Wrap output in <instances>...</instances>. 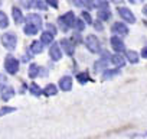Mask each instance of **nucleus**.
Wrapping results in <instances>:
<instances>
[{
	"instance_id": "obj_1",
	"label": "nucleus",
	"mask_w": 147,
	"mask_h": 139,
	"mask_svg": "<svg viewBox=\"0 0 147 139\" xmlns=\"http://www.w3.org/2000/svg\"><path fill=\"white\" fill-rule=\"evenodd\" d=\"M75 22H77V19H75V13L74 12H68V13L58 18V23L62 26L63 32H66L71 26H75Z\"/></svg>"
},
{
	"instance_id": "obj_2",
	"label": "nucleus",
	"mask_w": 147,
	"mask_h": 139,
	"mask_svg": "<svg viewBox=\"0 0 147 139\" xmlns=\"http://www.w3.org/2000/svg\"><path fill=\"white\" fill-rule=\"evenodd\" d=\"M2 44L6 49L13 51L18 44V36L15 33H5V35H2Z\"/></svg>"
},
{
	"instance_id": "obj_3",
	"label": "nucleus",
	"mask_w": 147,
	"mask_h": 139,
	"mask_svg": "<svg viewBox=\"0 0 147 139\" xmlns=\"http://www.w3.org/2000/svg\"><path fill=\"white\" fill-rule=\"evenodd\" d=\"M5 70H6L9 74H16V73L19 71V61H18L15 57H12V55L6 57V61H5Z\"/></svg>"
},
{
	"instance_id": "obj_4",
	"label": "nucleus",
	"mask_w": 147,
	"mask_h": 139,
	"mask_svg": "<svg viewBox=\"0 0 147 139\" xmlns=\"http://www.w3.org/2000/svg\"><path fill=\"white\" fill-rule=\"evenodd\" d=\"M85 46L91 52H100V41L97 39L95 35H88L85 38Z\"/></svg>"
},
{
	"instance_id": "obj_5",
	"label": "nucleus",
	"mask_w": 147,
	"mask_h": 139,
	"mask_svg": "<svg viewBox=\"0 0 147 139\" xmlns=\"http://www.w3.org/2000/svg\"><path fill=\"white\" fill-rule=\"evenodd\" d=\"M117 12H118V15L125 22H128V23H134L136 22V18H134V15H133V12L130 9H127V7H117Z\"/></svg>"
},
{
	"instance_id": "obj_6",
	"label": "nucleus",
	"mask_w": 147,
	"mask_h": 139,
	"mask_svg": "<svg viewBox=\"0 0 147 139\" xmlns=\"http://www.w3.org/2000/svg\"><path fill=\"white\" fill-rule=\"evenodd\" d=\"M0 94H2V99L5 102H7V100H10L15 96V89L12 86H7V84L2 86V87H0Z\"/></svg>"
},
{
	"instance_id": "obj_7",
	"label": "nucleus",
	"mask_w": 147,
	"mask_h": 139,
	"mask_svg": "<svg viewBox=\"0 0 147 139\" xmlns=\"http://www.w3.org/2000/svg\"><path fill=\"white\" fill-rule=\"evenodd\" d=\"M111 31L115 33V35H127L128 33V26L123 22H115L113 26H111Z\"/></svg>"
},
{
	"instance_id": "obj_8",
	"label": "nucleus",
	"mask_w": 147,
	"mask_h": 139,
	"mask_svg": "<svg viewBox=\"0 0 147 139\" xmlns=\"http://www.w3.org/2000/svg\"><path fill=\"white\" fill-rule=\"evenodd\" d=\"M26 25H32V26H36V28H42V18L39 16V15H35V13H32V15H29L28 18H26Z\"/></svg>"
},
{
	"instance_id": "obj_9",
	"label": "nucleus",
	"mask_w": 147,
	"mask_h": 139,
	"mask_svg": "<svg viewBox=\"0 0 147 139\" xmlns=\"http://www.w3.org/2000/svg\"><path fill=\"white\" fill-rule=\"evenodd\" d=\"M107 65H108V52H107V55L105 57H102V58H100L95 64H94V70L95 71H107Z\"/></svg>"
},
{
	"instance_id": "obj_10",
	"label": "nucleus",
	"mask_w": 147,
	"mask_h": 139,
	"mask_svg": "<svg viewBox=\"0 0 147 139\" xmlns=\"http://www.w3.org/2000/svg\"><path fill=\"white\" fill-rule=\"evenodd\" d=\"M49 55L52 58V61H59L61 57H62V52H61V46L58 44H53L49 49Z\"/></svg>"
},
{
	"instance_id": "obj_11",
	"label": "nucleus",
	"mask_w": 147,
	"mask_h": 139,
	"mask_svg": "<svg viewBox=\"0 0 147 139\" xmlns=\"http://www.w3.org/2000/svg\"><path fill=\"white\" fill-rule=\"evenodd\" d=\"M59 87H61V90H63V91H69V90L72 89V77H69V76L62 77V78L59 80Z\"/></svg>"
},
{
	"instance_id": "obj_12",
	"label": "nucleus",
	"mask_w": 147,
	"mask_h": 139,
	"mask_svg": "<svg viewBox=\"0 0 147 139\" xmlns=\"http://www.w3.org/2000/svg\"><path fill=\"white\" fill-rule=\"evenodd\" d=\"M59 46H61L62 49H65V52H66L69 57L74 55V45H72V41H69V39H62L61 44H59Z\"/></svg>"
},
{
	"instance_id": "obj_13",
	"label": "nucleus",
	"mask_w": 147,
	"mask_h": 139,
	"mask_svg": "<svg viewBox=\"0 0 147 139\" xmlns=\"http://www.w3.org/2000/svg\"><path fill=\"white\" fill-rule=\"evenodd\" d=\"M111 45H113V48H114L117 52H123V51L125 49L123 41H121L120 38H117V36H113V38H111Z\"/></svg>"
},
{
	"instance_id": "obj_14",
	"label": "nucleus",
	"mask_w": 147,
	"mask_h": 139,
	"mask_svg": "<svg viewBox=\"0 0 147 139\" xmlns=\"http://www.w3.org/2000/svg\"><path fill=\"white\" fill-rule=\"evenodd\" d=\"M12 13H13V20H15V23H22L23 22V15H22V12H20V9L19 7H13L12 9Z\"/></svg>"
},
{
	"instance_id": "obj_15",
	"label": "nucleus",
	"mask_w": 147,
	"mask_h": 139,
	"mask_svg": "<svg viewBox=\"0 0 147 139\" xmlns=\"http://www.w3.org/2000/svg\"><path fill=\"white\" fill-rule=\"evenodd\" d=\"M40 42H42V44H45V45L52 44V42H53V35H52V33H49L48 31H46V32H43V33H42V36H40Z\"/></svg>"
},
{
	"instance_id": "obj_16",
	"label": "nucleus",
	"mask_w": 147,
	"mask_h": 139,
	"mask_svg": "<svg viewBox=\"0 0 147 139\" xmlns=\"http://www.w3.org/2000/svg\"><path fill=\"white\" fill-rule=\"evenodd\" d=\"M111 62H113L115 67H123V65L125 64L124 58H123L120 54H115V55H113V57H111Z\"/></svg>"
},
{
	"instance_id": "obj_17",
	"label": "nucleus",
	"mask_w": 147,
	"mask_h": 139,
	"mask_svg": "<svg viewBox=\"0 0 147 139\" xmlns=\"http://www.w3.org/2000/svg\"><path fill=\"white\" fill-rule=\"evenodd\" d=\"M58 93V89L53 86V84H48L45 89H43V94L45 96H55Z\"/></svg>"
},
{
	"instance_id": "obj_18",
	"label": "nucleus",
	"mask_w": 147,
	"mask_h": 139,
	"mask_svg": "<svg viewBox=\"0 0 147 139\" xmlns=\"http://www.w3.org/2000/svg\"><path fill=\"white\" fill-rule=\"evenodd\" d=\"M118 74H120V70H107L105 74L102 76V80H110V78H113Z\"/></svg>"
},
{
	"instance_id": "obj_19",
	"label": "nucleus",
	"mask_w": 147,
	"mask_h": 139,
	"mask_svg": "<svg viewBox=\"0 0 147 139\" xmlns=\"http://www.w3.org/2000/svg\"><path fill=\"white\" fill-rule=\"evenodd\" d=\"M29 77L30 78H35V77H38V74H39V67L36 65V64H32L30 67H29Z\"/></svg>"
},
{
	"instance_id": "obj_20",
	"label": "nucleus",
	"mask_w": 147,
	"mask_h": 139,
	"mask_svg": "<svg viewBox=\"0 0 147 139\" xmlns=\"http://www.w3.org/2000/svg\"><path fill=\"white\" fill-rule=\"evenodd\" d=\"M7 26H9V19H7V16L5 15V12L0 10V28L5 29V28H7Z\"/></svg>"
},
{
	"instance_id": "obj_21",
	"label": "nucleus",
	"mask_w": 147,
	"mask_h": 139,
	"mask_svg": "<svg viewBox=\"0 0 147 139\" xmlns=\"http://www.w3.org/2000/svg\"><path fill=\"white\" fill-rule=\"evenodd\" d=\"M38 31H40V29L36 28V26H32V25H26V26L23 28V32H25L26 35H35V33H38Z\"/></svg>"
},
{
	"instance_id": "obj_22",
	"label": "nucleus",
	"mask_w": 147,
	"mask_h": 139,
	"mask_svg": "<svg viewBox=\"0 0 147 139\" xmlns=\"http://www.w3.org/2000/svg\"><path fill=\"white\" fill-rule=\"evenodd\" d=\"M30 51H32V54H40L42 52V42L35 41L32 44V46H30Z\"/></svg>"
},
{
	"instance_id": "obj_23",
	"label": "nucleus",
	"mask_w": 147,
	"mask_h": 139,
	"mask_svg": "<svg viewBox=\"0 0 147 139\" xmlns=\"http://www.w3.org/2000/svg\"><path fill=\"white\" fill-rule=\"evenodd\" d=\"M127 58H128V61L133 62V64L138 62V54H137L136 51H127Z\"/></svg>"
},
{
	"instance_id": "obj_24",
	"label": "nucleus",
	"mask_w": 147,
	"mask_h": 139,
	"mask_svg": "<svg viewBox=\"0 0 147 139\" xmlns=\"http://www.w3.org/2000/svg\"><path fill=\"white\" fill-rule=\"evenodd\" d=\"M98 18H100V20H110L111 13H110V10H98Z\"/></svg>"
},
{
	"instance_id": "obj_25",
	"label": "nucleus",
	"mask_w": 147,
	"mask_h": 139,
	"mask_svg": "<svg viewBox=\"0 0 147 139\" xmlns=\"http://www.w3.org/2000/svg\"><path fill=\"white\" fill-rule=\"evenodd\" d=\"M75 6H85V7H88V9H91V7H94V2H80V0H75V2H72Z\"/></svg>"
},
{
	"instance_id": "obj_26",
	"label": "nucleus",
	"mask_w": 147,
	"mask_h": 139,
	"mask_svg": "<svg viewBox=\"0 0 147 139\" xmlns=\"http://www.w3.org/2000/svg\"><path fill=\"white\" fill-rule=\"evenodd\" d=\"M78 81L81 83V84H85L87 81H90V76H88V73H81V74H78Z\"/></svg>"
},
{
	"instance_id": "obj_27",
	"label": "nucleus",
	"mask_w": 147,
	"mask_h": 139,
	"mask_svg": "<svg viewBox=\"0 0 147 139\" xmlns=\"http://www.w3.org/2000/svg\"><path fill=\"white\" fill-rule=\"evenodd\" d=\"M94 7H98L100 10H108V3L107 2H94Z\"/></svg>"
},
{
	"instance_id": "obj_28",
	"label": "nucleus",
	"mask_w": 147,
	"mask_h": 139,
	"mask_svg": "<svg viewBox=\"0 0 147 139\" xmlns=\"http://www.w3.org/2000/svg\"><path fill=\"white\" fill-rule=\"evenodd\" d=\"M30 93H32L33 96H40L42 90L39 89V86H38V84H30Z\"/></svg>"
},
{
	"instance_id": "obj_29",
	"label": "nucleus",
	"mask_w": 147,
	"mask_h": 139,
	"mask_svg": "<svg viewBox=\"0 0 147 139\" xmlns=\"http://www.w3.org/2000/svg\"><path fill=\"white\" fill-rule=\"evenodd\" d=\"M16 109L15 107H3V109H0V116H5V114H7V113H12V112H15Z\"/></svg>"
},
{
	"instance_id": "obj_30",
	"label": "nucleus",
	"mask_w": 147,
	"mask_h": 139,
	"mask_svg": "<svg viewBox=\"0 0 147 139\" xmlns=\"http://www.w3.org/2000/svg\"><path fill=\"white\" fill-rule=\"evenodd\" d=\"M82 20L85 23H92V18H91V15L88 12H82Z\"/></svg>"
},
{
	"instance_id": "obj_31",
	"label": "nucleus",
	"mask_w": 147,
	"mask_h": 139,
	"mask_svg": "<svg viewBox=\"0 0 147 139\" xmlns=\"http://www.w3.org/2000/svg\"><path fill=\"white\" fill-rule=\"evenodd\" d=\"M75 28H77V31H82V29L85 28V23H84V20H82V19H78V20L75 22Z\"/></svg>"
},
{
	"instance_id": "obj_32",
	"label": "nucleus",
	"mask_w": 147,
	"mask_h": 139,
	"mask_svg": "<svg viewBox=\"0 0 147 139\" xmlns=\"http://www.w3.org/2000/svg\"><path fill=\"white\" fill-rule=\"evenodd\" d=\"M35 6H36L38 9H40V10H45V9L48 7L46 2H35Z\"/></svg>"
},
{
	"instance_id": "obj_33",
	"label": "nucleus",
	"mask_w": 147,
	"mask_h": 139,
	"mask_svg": "<svg viewBox=\"0 0 147 139\" xmlns=\"http://www.w3.org/2000/svg\"><path fill=\"white\" fill-rule=\"evenodd\" d=\"M48 32H49V33H52V35H55V33H56V29H55V26L49 23V25H48Z\"/></svg>"
},
{
	"instance_id": "obj_34",
	"label": "nucleus",
	"mask_w": 147,
	"mask_h": 139,
	"mask_svg": "<svg viewBox=\"0 0 147 139\" xmlns=\"http://www.w3.org/2000/svg\"><path fill=\"white\" fill-rule=\"evenodd\" d=\"M46 3H49V5H51L52 7H55V9L58 7V2H56V0H49V2H46Z\"/></svg>"
},
{
	"instance_id": "obj_35",
	"label": "nucleus",
	"mask_w": 147,
	"mask_h": 139,
	"mask_svg": "<svg viewBox=\"0 0 147 139\" xmlns=\"http://www.w3.org/2000/svg\"><path fill=\"white\" fill-rule=\"evenodd\" d=\"M94 28H95L97 31H102V25H101V22H95V23H94Z\"/></svg>"
},
{
	"instance_id": "obj_36",
	"label": "nucleus",
	"mask_w": 147,
	"mask_h": 139,
	"mask_svg": "<svg viewBox=\"0 0 147 139\" xmlns=\"http://www.w3.org/2000/svg\"><path fill=\"white\" fill-rule=\"evenodd\" d=\"M141 57H143V58H147V46L141 49Z\"/></svg>"
},
{
	"instance_id": "obj_37",
	"label": "nucleus",
	"mask_w": 147,
	"mask_h": 139,
	"mask_svg": "<svg viewBox=\"0 0 147 139\" xmlns=\"http://www.w3.org/2000/svg\"><path fill=\"white\" fill-rule=\"evenodd\" d=\"M143 13L147 16V6H144V7H143Z\"/></svg>"
}]
</instances>
